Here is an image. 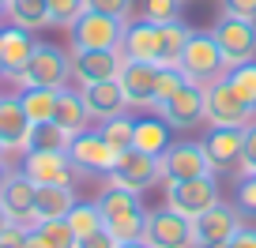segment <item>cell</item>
I'll return each instance as SVG.
<instances>
[{
	"instance_id": "cell-50",
	"label": "cell",
	"mask_w": 256,
	"mask_h": 248,
	"mask_svg": "<svg viewBox=\"0 0 256 248\" xmlns=\"http://www.w3.org/2000/svg\"><path fill=\"white\" fill-rule=\"evenodd\" d=\"M0 75H4V56H0Z\"/></svg>"
},
{
	"instance_id": "cell-16",
	"label": "cell",
	"mask_w": 256,
	"mask_h": 248,
	"mask_svg": "<svg viewBox=\"0 0 256 248\" xmlns=\"http://www.w3.org/2000/svg\"><path fill=\"white\" fill-rule=\"evenodd\" d=\"M34 196H38V184L23 169H12L8 181L0 184V207L19 226H34Z\"/></svg>"
},
{
	"instance_id": "cell-8",
	"label": "cell",
	"mask_w": 256,
	"mask_h": 248,
	"mask_svg": "<svg viewBox=\"0 0 256 248\" xmlns=\"http://www.w3.org/2000/svg\"><path fill=\"white\" fill-rule=\"evenodd\" d=\"M166 184V207H174L184 218H200L208 207L218 203V184L215 173L208 177H192V181H162Z\"/></svg>"
},
{
	"instance_id": "cell-43",
	"label": "cell",
	"mask_w": 256,
	"mask_h": 248,
	"mask_svg": "<svg viewBox=\"0 0 256 248\" xmlns=\"http://www.w3.org/2000/svg\"><path fill=\"white\" fill-rule=\"evenodd\" d=\"M19 248H46V245H42V237L34 233V226L26 230V237H23V245H19Z\"/></svg>"
},
{
	"instance_id": "cell-7",
	"label": "cell",
	"mask_w": 256,
	"mask_h": 248,
	"mask_svg": "<svg viewBox=\"0 0 256 248\" xmlns=\"http://www.w3.org/2000/svg\"><path fill=\"white\" fill-rule=\"evenodd\" d=\"M144 241L151 248H196V226H192V218L177 215L174 207L162 203L158 211H147Z\"/></svg>"
},
{
	"instance_id": "cell-28",
	"label": "cell",
	"mask_w": 256,
	"mask_h": 248,
	"mask_svg": "<svg viewBox=\"0 0 256 248\" xmlns=\"http://www.w3.org/2000/svg\"><path fill=\"white\" fill-rule=\"evenodd\" d=\"M68 132L56 124V120H38L30 124V136H26V151H68Z\"/></svg>"
},
{
	"instance_id": "cell-25",
	"label": "cell",
	"mask_w": 256,
	"mask_h": 248,
	"mask_svg": "<svg viewBox=\"0 0 256 248\" xmlns=\"http://www.w3.org/2000/svg\"><path fill=\"white\" fill-rule=\"evenodd\" d=\"M132 147H140V151L162 158V154L174 147V128H170L162 117H140L136 132H132Z\"/></svg>"
},
{
	"instance_id": "cell-32",
	"label": "cell",
	"mask_w": 256,
	"mask_h": 248,
	"mask_svg": "<svg viewBox=\"0 0 256 248\" xmlns=\"http://www.w3.org/2000/svg\"><path fill=\"white\" fill-rule=\"evenodd\" d=\"M34 233L42 237L46 248H76V233L64 218H46V222H34Z\"/></svg>"
},
{
	"instance_id": "cell-33",
	"label": "cell",
	"mask_w": 256,
	"mask_h": 248,
	"mask_svg": "<svg viewBox=\"0 0 256 248\" xmlns=\"http://www.w3.org/2000/svg\"><path fill=\"white\" fill-rule=\"evenodd\" d=\"M226 83H230L248 105H256V56H252V60H245V64L226 68Z\"/></svg>"
},
{
	"instance_id": "cell-4",
	"label": "cell",
	"mask_w": 256,
	"mask_h": 248,
	"mask_svg": "<svg viewBox=\"0 0 256 248\" xmlns=\"http://www.w3.org/2000/svg\"><path fill=\"white\" fill-rule=\"evenodd\" d=\"M204 120L208 128H245L256 120V105H248L222 75L204 87Z\"/></svg>"
},
{
	"instance_id": "cell-31",
	"label": "cell",
	"mask_w": 256,
	"mask_h": 248,
	"mask_svg": "<svg viewBox=\"0 0 256 248\" xmlns=\"http://www.w3.org/2000/svg\"><path fill=\"white\" fill-rule=\"evenodd\" d=\"M64 222L72 226L76 237H87V233L102 230L106 218H102V211H98V203H83V200H76V207L68 211V218H64Z\"/></svg>"
},
{
	"instance_id": "cell-17",
	"label": "cell",
	"mask_w": 256,
	"mask_h": 248,
	"mask_svg": "<svg viewBox=\"0 0 256 248\" xmlns=\"http://www.w3.org/2000/svg\"><path fill=\"white\" fill-rule=\"evenodd\" d=\"M196 226V245H215V241H234V233L241 230V211L234 203L218 200L215 207H208L200 218H192Z\"/></svg>"
},
{
	"instance_id": "cell-41",
	"label": "cell",
	"mask_w": 256,
	"mask_h": 248,
	"mask_svg": "<svg viewBox=\"0 0 256 248\" xmlns=\"http://www.w3.org/2000/svg\"><path fill=\"white\" fill-rule=\"evenodd\" d=\"M222 11L238 19H256V0H222Z\"/></svg>"
},
{
	"instance_id": "cell-18",
	"label": "cell",
	"mask_w": 256,
	"mask_h": 248,
	"mask_svg": "<svg viewBox=\"0 0 256 248\" xmlns=\"http://www.w3.org/2000/svg\"><path fill=\"white\" fill-rule=\"evenodd\" d=\"M26 136H30V117H26L19 94H0V143L8 154L26 151Z\"/></svg>"
},
{
	"instance_id": "cell-27",
	"label": "cell",
	"mask_w": 256,
	"mask_h": 248,
	"mask_svg": "<svg viewBox=\"0 0 256 248\" xmlns=\"http://www.w3.org/2000/svg\"><path fill=\"white\" fill-rule=\"evenodd\" d=\"M98 132H102V139L113 147V151H128L132 147V132H136V117L132 113H117V117H106V120H98Z\"/></svg>"
},
{
	"instance_id": "cell-40",
	"label": "cell",
	"mask_w": 256,
	"mask_h": 248,
	"mask_svg": "<svg viewBox=\"0 0 256 248\" xmlns=\"http://www.w3.org/2000/svg\"><path fill=\"white\" fill-rule=\"evenodd\" d=\"M76 248H117V237L102 226V230L87 233V237H76Z\"/></svg>"
},
{
	"instance_id": "cell-1",
	"label": "cell",
	"mask_w": 256,
	"mask_h": 248,
	"mask_svg": "<svg viewBox=\"0 0 256 248\" xmlns=\"http://www.w3.org/2000/svg\"><path fill=\"white\" fill-rule=\"evenodd\" d=\"M94 203H98V211H102V218H106V230L117 237V245H124V241H144L147 207H144V200H140V192L106 184Z\"/></svg>"
},
{
	"instance_id": "cell-6",
	"label": "cell",
	"mask_w": 256,
	"mask_h": 248,
	"mask_svg": "<svg viewBox=\"0 0 256 248\" xmlns=\"http://www.w3.org/2000/svg\"><path fill=\"white\" fill-rule=\"evenodd\" d=\"M120 34H124V19L102 15V11H90V8H83V15L68 26L72 53H83V49H120Z\"/></svg>"
},
{
	"instance_id": "cell-49",
	"label": "cell",
	"mask_w": 256,
	"mask_h": 248,
	"mask_svg": "<svg viewBox=\"0 0 256 248\" xmlns=\"http://www.w3.org/2000/svg\"><path fill=\"white\" fill-rule=\"evenodd\" d=\"M0 158H8V151H4V143H0Z\"/></svg>"
},
{
	"instance_id": "cell-46",
	"label": "cell",
	"mask_w": 256,
	"mask_h": 248,
	"mask_svg": "<svg viewBox=\"0 0 256 248\" xmlns=\"http://www.w3.org/2000/svg\"><path fill=\"white\" fill-rule=\"evenodd\" d=\"M8 226H12V218H8V211H4V207H0V233H4V230H8Z\"/></svg>"
},
{
	"instance_id": "cell-10",
	"label": "cell",
	"mask_w": 256,
	"mask_h": 248,
	"mask_svg": "<svg viewBox=\"0 0 256 248\" xmlns=\"http://www.w3.org/2000/svg\"><path fill=\"white\" fill-rule=\"evenodd\" d=\"M68 158H72V166H76L80 177L83 173L87 177H106L113 169V162H117V151L102 139L98 128H87V132L68 139Z\"/></svg>"
},
{
	"instance_id": "cell-38",
	"label": "cell",
	"mask_w": 256,
	"mask_h": 248,
	"mask_svg": "<svg viewBox=\"0 0 256 248\" xmlns=\"http://www.w3.org/2000/svg\"><path fill=\"white\" fill-rule=\"evenodd\" d=\"M83 8L90 11H102V15H113V19H124L132 15V8H136V0H83Z\"/></svg>"
},
{
	"instance_id": "cell-24",
	"label": "cell",
	"mask_w": 256,
	"mask_h": 248,
	"mask_svg": "<svg viewBox=\"0 0 256 248\" xmlns=\"http://www.w3.org/2000/svg\"><path fill=\"white\" fill-rule=\"evenodd\" d=\"M72 207H76V188H68V184H38V196H34V222L68 218Z\"/></svg>"
},
{
	"instance_id": "cell-22",
	"label": "cell",
	"mask_w": 256,
	"mask_h": 248,
	"mask_svg": "<svg viewBox=\"0 0 256 248\" xmlns=\"http://www.w3.org/2000/svg\"><path fill=\"white\" fill-rule=\"evenodd\" d=\"M53 120L60 124L68 136H80V132H87L90 124H94V117H90L87 102H83L80 90L72 87H60L56 90V109H53Z\"/></svg>"
},
{
	"instance_id": "cell-44",
	"label": "cell",
	"mask_w": 256,
	"mask_h": 248,
	"mask_svg": "<svg viewBox=\"0 0 256 248\" xmlns=\"http://www.w3.org/2000/svg\"><path fill=\"white\" fill-rule=\"evenodd\" d=\"M117 248H151L147 241H124V245H117Z\"/></svg>"
},
{
	"instance_id": "cell-13",
	"label": "cell",
	"mask_w": 256,
	"mask_h": 248,
	"mask_svg": "<svg viewBox=\"0 0 256 248\" xmlns=\"http://www.w3.org/2000/svg\"><path fill=\"white\" fill-rule=\"evenodd\" d=\"M208 173H215V169L204 154V143H196V139L174 143L162 154V181H192V177H208Z\"/></svg>"
},
{
	"instance_id": "cell-19",
	"label": "cell",
	"mask_w": 256,
	"mask_h": 248,
	"mask_svg": "<svg viewBox=\"0 0 256 248\" xmlns=\"http://www.w3.org/2000/svg\"><path fill=\"white\" fill-rule=\"evenodd\" d=\"M241 139H245V128H208L200 143L215 173H230L241 162Z\"/></svg>"
},
{
	"instance_id": "cell-30",
	"label": "cell",
	"mask_w": 256,
	"mask_h": 248,
	"mask_svg": "<svg viewBox=\"0 0 256 248\" xmlns=\"http://www.w3.org/2000/svg\"><path fill=\"white\" fill-rule=\"evenodd\" d=\"M19 102H23L30 124H38V120H53L56 90H49V87H19Z\"/></svg>"
},
{
	"instance_id": "cell-12",
	"label": "cell",
	"mask_w": 256,
	"mask_h": 248,
	"mask_svg": "<svg viewBox=\"0 0 256 248\" xmlns=\"http://www.w3.org/2000/svg\"><path fill=\"white\" fill-rule=\"evenodd\" d=\"M23 173L34 184H68L76 188V166L68 151H23Z\"/></svg>"
},
{
	"instance_id": "cell-3",
	"label": "cell",
	"mask_w": 256,
	"mask_h": 248,
	"mask_svg": "<svg viewBox=\"0 0 256 248\" xmlns=\"http://www.w3.org/2000/svg\"><path fill=\"white\" fill-rule=\"evenodd\" d=\"M72 79V53H64L60 45L53 41H38L26 60V68L16 75V87H49V90H60L68 87Z\"/></svg>"
},
{
	"instance_id": "cell-42",
	"label": "cell",
	"mask_w": 256,
	"mask_h": 248,
	"mask_svg": "<svg viewBox=\"0 0 256 248\" xmlns=\"http://www.w3.org/2000/svg\"><path fill=\"white\" fill-rule=\"evenodd\" d=\"M230 248H256V230H245V226H241V230L234 233Z\"/></svg>"
},
{
	"instance_id": "cell-37",
	"label": "cell",
	"mask_w": 256,
	"mask_h": 248,
	"mask_svg": "<svg viewBox=\"0 0 256 248\" xmlns=\"http://www.w3.org/2000/svg\"><path fill=\"white\" fill-rule=\"evenodd\" d=\"M49 4V26H68L83 15V0H46Z\"/></svg>"
},
{
	"instance_id": "cell-15",
	"label": "cell",
	"mask_w": 256,
	"mask_h": 248,
	"mask_svg": "<svg viewBox=\"0 0 256 248\" xmlns=\"http://www.w3.org/2000/svg\"><path fill=\"white\" fill-rule=\"evenodd\" d=\"M120 64H124V53H120V49H83V53H72V79L80 83V87L117 79Z\"/></svg>"
},
{
	"instance_id": "cell-5",
	"label": "cell",
	"mask_w": 256,
	"mask_h": 248,
	"mask_svg": "<svg viewBox=\"0 0 256 248\" xmlns=\"http://www.w3.org/2000/svg\"><path fill=\"white\" fill-rule=\"evenodd\" d=\"M106 177H110V184H117V188H128V192L144 196L151 184L162 181V158L140 151V147H128V151L117 154V162H113V169Z\"/></svg>"
},
{
	"instance_id": "cell-39",
	"label": "cell",
	"mask_w": 256,
	"mask_h": 248,
	"mask_svg": "<svg viewBox=\"0 0 256 248\" xmlns=\"http://www.w3.org/2000/svg\"><path fill=\"white\" fill-rule=\"evenodd\" d=\"M238 173H256V120L245 124V139H241V162Z\"/></svg>"
},
{
	"instance_id": "cell-35",
	"label": "cell",
	"mask_w": 256,
	"mask_h": 248,
	"mask_svg": "<svg viewBox=\"0 0 256 248\" xmlns=\"http://www.w3.org/2000/svg\"><path fill=\"white\" fill-rule=\"evenodd\" d=\"M234 207L241 211V218H256V173H241L238 188H234Z\"/></svg>"
},
{
	"instance_id": "cell-36",
	"label": "cell",
	"mask_w": 256,
	"mask_h": 248,
	"mask_svg": "<svg viewBox=\"0 0 256 248\" xmlns=\"http://www.w3.org/2000/svg\"><path fill=\"white\" fill-rule=\"evenodd\" d=\"M140 15L147 19V23L162 26V23H174V19H181V0H144V11Z\"/></svg>"
},
{
	"instance_id": "cell-2",
	"label": "cell",
	"mask_w": 256,
	"mask_h": 248,
	"mask_svg": "<svg viewBox=\"0 0 256 248\" xmlns=\"http://www.w3.org/2000/svg\"><path fill=\"white\" fill-rule=\"evenodd\" d=\"M177 68H181V75L188 83H200V87L222 79L226 75V56H222V49H218V41L211 38V30H192L188 34L181 56H177Z\"/></svg>"
},
{
	"instance_id": "cell-14",
	"label": "cell",
	"mask_w": 256,
	"mask_h": 248,
	"mask_svg": "<svg viewBox=\"0 0 256 248\" xmlns=\"http://www.w3.org/2000/svg\"><path fill=\"white\" fill-rule=\"evenodd\" d=\"M154 79H158V64H147V60H128L120 64V90H124L128 109H154Z\"/></svg>"
},
{
	"instance_id": "cell-21",
	"label": "cell",
	"mask_w": 256,
	"mask_h": 248,
	"mask_svg": "<svg viewBox=\"0 0 256 248\" xmlns=\"http://www.w3.org/2000/svg\"><path fill=\"white\" fill-rule=\"evenodd\" d=\"M34 45H38V38H34L30 30H23V26H16V23L0 26V56H4V75H8V79H16L26 68Z\"/></svg>"
},
{
	"instance_id": "cell-26",
	"label": "cell",
	"mask_w": 256,
	"mask_h": 248,
	"mask_svg": "<svg viewBox=\"0 0 256 248\" xmlns=\"http://www.w3.org/2000/svg\"><path fill=\"white\" fill-rule=\"evenodd\" d=\"M4 15H8V23H16V26L34 34L42 26H49V4L46 0H8Z\"/></svg>"
},
{
	"instance_id": "cell-34",
	"label": "cell",
	"mask_w": 256,
	"mask_h": 248,
	"mask_svg": "<svg viewBox=\"0 0 256 248\" xmlns=\"http://www.w3.org/2000/svg\"><path fill=\"white\" fill-rule=\"evenodd\" d=\"M181 87H184L181 68H177V64H158V79H154V109H158L174 90H181Z\"/></svg>"
},
{
	"instance_id": "cell-23",
	"label": "cell",
	"mask_w": 256,
	"mask_h": 248,
	"mask_svg": "<svg viewBox=\"0 0 256 248\" xmlns=\"http://www.w3.org/2000/svg\"><path fill=\"white\" fill-rule=\"evenodd\" d=\"M83 102H87L90 117L94 120H106V117H117V113L128 109L124 102V90H120L117 79H106V83H87V87H80Z\"/></svg>"
},
{
	"instance_id": "cell-11",
	"label": "cell",
	"mask_w": 256,
	"mask_h": 248,
	"mask_svg": "<svg viewBox=\"0 0 256 248\" xmlns=\"http://www.w3.org/2000/svg\"><path fill=\"white\" fill-rule=\"evenodd\" d=\"M158 117L166 120L174 132H192V128H200V124H204V87H200V83H188V79H184V87L174 90V94L158 105Z\"/></svg>"
},
{
	"instance_id": "cell-20",
	"label": "cell",
	"mask_w": 256,
	"mask_h": 248,
	"mask_svg": "<svg viewBox=\"0 0 256 248\" xmlns=\"http://www.w3.org/2000/svg\"><path fill=\"white\" fill-rule=\"evenodd\" d=\"M120 53L128 60H147V64H158V26L147 23L144 15L128 19L124 34H120Z\"/></svg>"
},
{
	"instance_id": "cell-29",
	"label": "cell",
	"mask_w": 256,
	"mask_h": 248,
	"mask_svg": "<svg viewBox=\"0 0 256 248\" xmlns=\"http://www.w3.org/2000/svg\"><path fill=\"white\" fill-rule=\"evenodd\" d=\"M188 34H192V26H184L181 19L158 26V64H177V56H181Z\"/></svg>"
},
{
	"instance_id": "cell-45",
	"label": "cell",
	"mask_w": 256,
	"mask_h": 248,
	"mask_svg": "<svg viewBox=\"0 0 256 248\" xmlns=\"http://www.w3.org/2000/svg\"><path fill=\"white\" fill-rule=\"evenodd\" d=\"M8 173H12V166H8V162H4V158H0V184L8 181Z\"/></svg>"
},
{
	"instance_id": "cell-9",
	"label": "cell",
	"mask_w": 256,
	"mask_h": 248,
	"mask_svg": "<svg viewBox=\"0 0 256 248\" xmlns=\"http://www.w3.org/2000/svg\"><path fill=\"white\" fill-rule=\"evenodd\" d=\"M211 38L222 49L226 68L245 64V60L256 56V19H238V15H226L222 11V19L211 26Z\"/></svg>"
},
{
	"instance_id": "cell-48",
	"label": "cell",
	"mask_w": 256,
	"mask_h": 248,
	"mask_svg": "<svg viewBox=\"0 0 256 248\" xmlns=\"http://www.w3.org/2000/svg\"><path fill=\"white\" fill-rule=\"evenodd\" d=\"M4 8H8V0H0V19H4Z\"/></svg>"
},
{
	"instance_id": "cell-47",
	"label": "cell",
	"mask_w": 256,
	"mask_h": 248,
	"mask_svg": "<svg viewBox=\"0 0 256 248\" xmlns=\"http://www.w3.org/2000/svg\"><path fill=\"white\" fill-rule=\"evenodd\" d=\"M196 248H230V241H215V245H196Z\"/></svg>"
}]
</instances>
